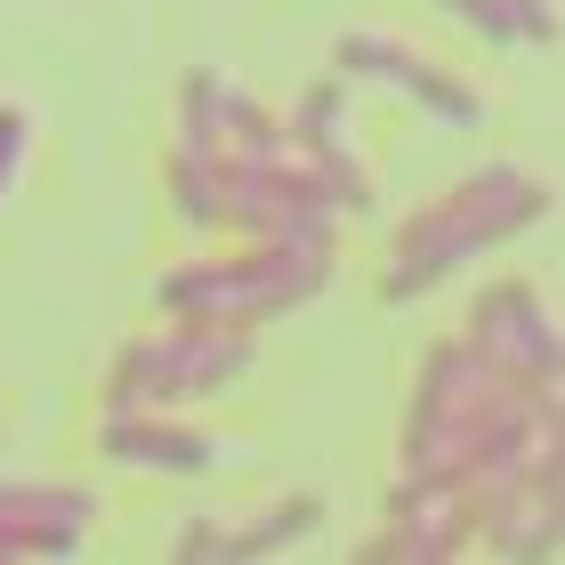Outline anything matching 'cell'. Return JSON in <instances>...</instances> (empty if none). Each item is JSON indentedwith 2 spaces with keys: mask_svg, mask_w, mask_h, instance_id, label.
I'll list each match as a JSON object with an SVG mask.
<instances>
[{
  "mask_svg": "<svg viewBox=\"0 0 565 565\" xmlns=\"http://www.w3.org/2000/svg\"><path fill=\"white\" fill-rule=\"evenodd\" d=\"M17 557H33V542H24L17 525H0V565H17Z\"/></svg>",
  "mask_w": 565,
  "mask_h": 565,
  "instance_id": "5bb4252c",
  "label": "cell"
},
{
  "mask_svg": "<svg viewBox=\"0 0 565 565\" xmlns=\"http://www.w3.org/2000/svg\"><path fill=\"white\" fill-rule=\"evenodd\" d=\"M323 533V501L316 493H291V501H267L250 518H186L178 525V557H282L299 542Z\"/></svg>",
  "mask_w": 565,
  "mask_h": 565,
  "instance_id": "9c48e42d",
  "label": "cell"
},
{
  "mask_svg": "<svg viewBox=\"0 0 565 565\" xmlns=\"http://www.w3.org/2000/svg\"><path fill=\"white\" fill-rule=\"evenodd\" d=\"M162 194H170L178 226L211 235V170H202V153H194L186 138H170V146H162Z\"/></svg>",
  "mask_w": 565,
  "mask_h": 565,
  "instance_id": "7c38bea8",
  "label": "cell"
},
{
  "mask_svg": "<svg viewBox=\"0 0 565 565\" xmlns=\"http://www.w3.org/2000/svg\"><path fill=\"white\" fill-rule=\"evenodd\" d=\"M331 73H340V82H364V89L404 97V106L436 114L445 130H477V121H484V89L469 82V73H452L445 57L413 49L404 33H380V24H348V33L331 41Z\"/></svg>",
  "mask_w": 565,
  "mask_h": 565,
  "instance_id": "5b68a950",
  "label": "cell"
},
{
  "mask_svg": "<svg viewBox=\"0 0 565 565\" xmlns=\"http://www.w3.org/2000/svg\"><path fill=\"white\" fill-rule=\"evenodd\" d=\"M97 452L114 469H153V477H202L218 460V436L194 428L186 413H97Z\"/></svg>",
  "mask_w": 565,
  "mask_h": 565,
  "instance_id": "ba28073f",
  "label": "cell"
},
{
  "mask_svg": "<svg viewBox=\"0 0 565 565\" xmlns=\"http://www.w3.org/2000/svg\"><path fill=\"white\" fill-rule=\"evenodd\" d=\"M0 525H17L24 542H33V557H73L89 542V525H97V501L82 484H17V477H0Z\"/></svg>",
  "mask_w": 565,
  "mask_h": 565,
  "instance_id": "30bf717a",
  "label": "cell"
},
{
  "mask_svg": "<svg viewBox=\"0 0 565 565\" xmlns=\"http://www.w3.org/2000/svg\"><path fill=\"white\" fill-rule=\"evenodd\" d=\"M550 178H533L525 162H484L469 178H452L445 194H428L413 218L380 250V299H428L452 275H469L477 259H493L501 243H518L533 218H550Z\"/></svg>",
  "mask_w": 565,
  "mask_h": 565,
  "instance_id": "7a4b0ae2",
  "label": "cell"
},
{
  "mask_svg": "<svg viewBox=\"0 0 565 565\" xmlns=\"http://www.w3.org/2000/svg\"><path fill=\"white\" fill-rule=\"evenodd\" d=\"M291 138H299V153L316 162V178L331 194H340V211H372V170H364V153H355V130H348V82L340 73H316L299 97H291Z\"/></svg>",
  "mask_w": 565,
  "mask_h": 565,
  "instance_id": "52a82bcc",
  "label": "cell"
},
{
  "mask_svg": "<svg viewBox=\"0 0 565 565\" xmlns=\"http://www.w3.org/2000/svg\"><path fill=\"white\" fill-rule=\"evenodd\" d=\"M259 355V331L235 323H186L153 316V331H130L97 380V413H186V404L226 396Z\"/></svg>",
  "mask_w": 565,
  "mask_h": 565,
  "instance_id": "277c9868",
  "label": "cell"
},
{
  "mask_svg": "<svg viewBox=\"0 0 565 565\" xmlns=\"http://www.w3.org/2000/svg\"><path fill=\"white\" fill-rule=\"evenodd\" d=\"M436 9L460 17L484 41H509V49H550L557 41V0H436Z\"/></svg>",
  "mask_w": 565,
  "mask_h": 565,
  "instance_id": "8fae6325",
  "label": "cell"
},
{
  "mask_svg": "<svg viewBox=\"0 0 565 565\" xmlns=\"http://www.w3.org/2000/svg\"><path fill=\"white\" fill-rule=\"evenodd\" d=\"M460 331L493 355V364L509 372H525V380H557V307L542 299V282H525V275H501V282H484V291L469 299V316H460Z\"/></svg>",
  "mask_w": 565,
  "mask_h": 565,
  "instance_id": "8992f818",
  "label": "cell"
},
{
  "mask_svg": "<svg viewBox=\"0 0 565 565\" xmlns=\"http://www.w3.org/2000/svg\"><path fill=\"white\" fill-rule=\"evenodd\" d=\"M331 250H340V243L226 235L218 250H202V259H178V267L153 275V316L267 331V323H282V316H299V307L331 282Z\"/></svg>",
  "mask_w": 565,
  "mask_h": 565,
  "instance_id": "3957f363",
  "label": "cell"
},
{
  "mask_svg": "<svg viewBox=\"0 0 565 565\" xmlns=\"http://www.w3.org/2000/svg\"><path fill=\"white\" fill-rule=\"evenodd\" d=\"M557 445V380H525L493 364L469 331H445L404 396L396 428V477H445V484H484L501 469Z\"/></svg>",
  "mask_w": 565,
  "mask_h": 565,
  "instance_id": "6da1fadb",
  "label": "cell"
},
{
  "mask_svg": "<svg viewBox=\"0 0 565 565\" xmlns=\"http://www.w3.org/2000/svg\"><path fill=\"white\" fill-rule=\"evenodd\" d=\"M24 153H33V114H24L17 97H0V202H9V186L24 178Z\"/></svg>",
  "mask_w": 565,
  "mask_h": 565,
  "instance_id": "4fadbf2b",
  "label": "cell"
}]
</instances>
